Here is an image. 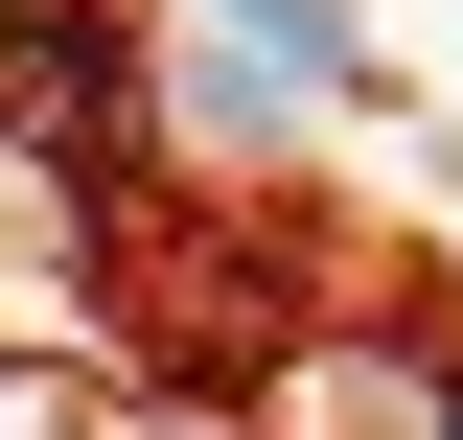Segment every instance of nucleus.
<instances>
[{
  "label": "nucleus",
  "instance_id": "nucleus-1",
  "mask_svg": "<svg viewBox=\"0 0 463 440\" xmlns=\"http://www.w3.org/2000/svg\"><path fill=\"white\" fill-rule=\"evenodd\" d=\"M255 24V70H301V93H371V47H347V0H232Z\"/></svg>",
  "mask_w": 463,
  "mask_h": 440
}]
</instances>
